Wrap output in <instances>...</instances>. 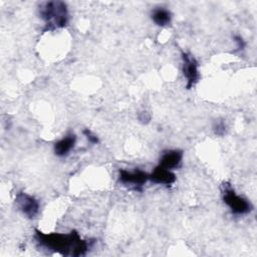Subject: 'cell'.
I'll return each mask as SVG.
<instances>
[{
    "label": "cell",
    "instance_id": "6da1fadb",
    "mask_svg": "<svg viewBox=\"0 0 257 257\" xmlns=\"http://www.w3.org/2000/svg\"><path fill=\"white\" fill-rule=\"evenodd\" d=\"M34 237L40 246L63 256H82L85 255L89 248V242L81 239L75 231H71L68 234H61L43 233L36 230Z\"/></svg>",
    "mask_w": 257,
    "mask_h": 257
},
{
    "label": "cell",
    "instance_id": "7a4b0ae2",
    "mask_svg": "<svg viewBox=\"0 0 257 257\" xmlns=\"http://www.w3.org/2000/svg\"><path fill=\"white\" fill-rule=\"evenodd\" d=\"M39 16L44 21L47 30L65 27L68 23V9L62 1L42 3L39 7Z\"/></svg>",
    "mask_w": 257,
    "mask_h": 257
},
{
    "label": "cell",
    "instance_id": "3957f363",
    "mask_svg": "<svg viewBox=\"0 0 257 257\" xmlns=\"http://www.w3.org/2000/svg\"><path fill=\"white\" fill-rule=\"evenodd\" d=\"M222 196L224 203L230 208L232 213L236 215H245L252 211L251 203L247 199L237 195L230 185L224 184Z\"/></svg>",
    "mask_w": 257,
    "mask_h": 257
},
{
    "label": "cell",
    "instance_id": "277c9868",
    "mask_svg": "<svg viewBox=\"0 0 257 257\" xmlns=\"http://www.w3.org/2000/svg\"><path fill=\"white\" fill-rule=\"evenodd\" d=\"M182 63L183 74L187 79L186 87L190 89L198 82L200 78L198 61L192 54L188 52H182Z\"/></svg>",
    "mask_w": 257,
    "mask_h": 257
},
{
    "label": "cell",
    "instance_id": "5b68a950",
    "mask_svg": "<svg viewBox=\"0 0 257 257\" xmlns=\"http://www.w3.org/2000/svg\"><path fill=\"white\" fill-rule=\"evenodd\" d=\"M118 180L125 186H131L134 190L142 191L143 186L150 180V174L136 169L134 171L120 170L118 174Z\"/></svg>",
    "mask_w": 257,
    "mask_h": 257
},
{
    "label": "cell",
    "instance_id": "8992f818",
    "mask_svg": "<svg viewBox=\"0 0 257 257\" xmlns=\"http://www.w3.org/2000/svg\"><path fill=\"white\" fill-rule=\"evenodd\" d=\"M15 203L19 210L29 219L35 218L39 213V203L31 195L25 192H19L15 196Z\"/></svg>",
    "mask_w": 257,
    "mask_h": 257
},
{
    "label": "cell",
    "instance_id": "52a82bcc",
    "mask_svg": "<svg viewBox=\"0 0 257 257\" xmlns=\"http://www.w3.org/2000/svg\"><path fill=\"white\" fill-rule=\"evenodd\" d=\"M150 181L159 185L171 186L176 182V175L171 170L165 169L158 165L150 174Z\"/></svg>",
    "mask_w": 257,
    "mask_h": 257
},
{
    "label": "cell",
    "instance_id": "ba28073f",
    "mask_svg": "<svg viewBox=\"0 0 257 257\" xmlns=\"http://www.w3.org/2000/svg\"><path fill=\"white\" fill-rule=\"evenodd\" d=\"M183 160V152L180 150H168L165 151L160 159L159 166L168 169L173 170L177 169Z\"/></svg>",
    "mask_w": 257,
    "mask_h": 257
},
{
    "label": "cell",
    "instance_id": "9c48e42d",
    "mask_svg": "<svg viewBox=\"0 0 257 257\" xmlns=\"http://www.w3.org/2000/svg\"><path fill=\"white\" fill-rule=\"evenodd\" d=\"M76 137L74 134H68L54 144V154L57 157H65L74 148Z\"/></svg>",
    "mask_w": 257,
    "mask_h": 257
},
{
    "label": "cell",
    "instance_id": "30bf717a",
    "mask_svg": "<svg viewBox=\"0 0 257 257\" xmlns=\"http://www.w3.org/2000/svg\"><path fill=\"white\" fill-rule=\"evenodd\" d=\"M151 17L153 22L161 27L169 25L172 21V13L164 7H157L153 9Z\"/></svg>",
    "mask_w": 257,
    "mask_h": 257
},
{
    "label": "cell",
    "instance_id": "8fae6325",
    "mask_svg": "<svg viewBox=\"0 0 257 257\" xmlns=\"http://www.w3.org/2000/svg\"><path fill=\"white\" fill-rule=\"evenodd\" d=\"M213 131H214L216 136L222 137V136H224L226 134L227 126H226V124H225V122L223 120H217L213 124Z\"/></svg>",
    "mask_w": 257,
    "mask_h": 257
},
{
    "label": "cell",
    "instance_id": "7c38bea8",
    "mask_svg": "<svg viewBox=\"0 0 257 257\" xmlns=\"http://www.w3.org/2000/svg\"><path fill=\"white\" fill-rule=\"evenodd\" d=\"M83 135L86 137V139L91 143V144H97L98 143V138L94 135V134H92L88 128H85V130H83Z\"/></svg>",
    "mask_w": 257,
    "mask_h": 257
},
{
    "label": "cell",
    "instance_id": "4fadbf2b",
    "mask_svg": "<svg viewBox=\"0 0 257 257\" xmlns=\"http://www.w3.org/2000/svg\"><path fill=\"white\" fill-rule=\"evenodd\" d=\"M234 41L237 44V49L238 50H243L245 48L246 42H245V40L243 39V37L241 35H235L234 36Z\"/></svg>",
    "mask_w": 257,
    "mask_h": 257
}]
</instances>
